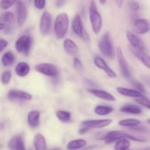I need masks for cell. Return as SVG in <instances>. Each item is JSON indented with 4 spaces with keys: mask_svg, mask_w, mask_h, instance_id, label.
<instances>
[{
    "mask_svg": "<svg viewBox=\"0 0 150 150\" xmlns=\"http://www.w3.org/2000/svg\"><path fill=\"white\" fill-rule=\"evenodd\" d=\"M136 102H137L139 104L144 106V107H146L147 109H150V103L149 98L146 96H142L140 98H136Z\"/></svg>",
    "mask_w": 150,
    "mask_h": 150,
    "instance_id": "e575fe53",
    "label": "cell"
},
{
    "mask_svg": "<svg viewBox=\"0 0 150 150\" xmlns=\"http://www.w3.org/2000/svg\"><path fill=\"white\" fill-rule=\"evenodd\" d=\"M133 28L137 34L144 35L147 33L149 30V21L146 19H136L133 23Z\"/></svg>",
    "mask_w": 150,
    "mask_h": 150,
    "instance_id": "9a60e30c",
    "label": "cell"
},
{
    "mask_svg": "<svg viewBox=\"0 0 150 150\" xmlns=\"http://www.w3.org/2000/svg\"><path fill=\"white\" fill-rule=\"evenodd\" d=\"M116 55H117V61H118L119 67H120V72L122 75L126 79H131V74H130V68H129L128 63L127 60L125 59L124 54H123L122 49L120 46H118L116 50Z\"/></svg>",
    "mask_w": 150,
    "mask_h": 150,
    "instance_id": "5b68a950",
    "label": "cell"
},
{
    "mask_svg": "<svg viewBox=\"0 0 150 150\" xmlns=\"http://www.w3.org/2000/svg\"><path fill=\"white\" fill-rule=\"evenodd\" d=\"M12 78V74L10 71H5L1 75V82L3 85H7L10 83Z\"/></svg>",
    "mask_w": 150,
    "mask_h": 150,
    "instance_id": "d6a6232c",
    "label": "cell"
},
{
    "mask_svg": "<svg viewBox=\"0 0 150 150\" xmlns=\"http://www.w3.org/2000/svg\"><path fill=\"white\" fill-rule=\"evenodd\" d=\"M94 63L95 66L98 68V69H101V70L104 71L107 75L111 78H115L117 76V74L115 71L112 70L109 66H108L107 63L103 58H102L100 56H97L94 59Z\"/></svg>",
    "mask_w": 150,
    "mask_h": 150,
    "instance_id": "4fadbf2b",
    "label": "cell"
},
{
    "mask_svg": "<svg viewBox=\"0 0 150 150\" xmlns=\"http://www.w3.org/2000/svg\"><path fill=\"white\" fill-rule=\"evenodd\" d=\"M69 28V17L67 13H60L56 18L54 30L57 39H62L67 35Z\"/></svg>",
    "mask_w": 150,
    "mask_h": 150,
    "instance_id": "7a4b0ae2",
    "label": "cell"
},
{
    "mask_svg": "<svg viewBox=\"0 0 150 150\" xmlns=\"http://www.w3.org/2000/svg\"><path fill=\"white\" fill-rule=\"evenodd\" d=\"M33 145L35 150H47L45 138L42 134H36L33 138Z\"/></svg>",
    "mask_w": 150,
    "mask_h": 150,
    "instance_id": "7402d4cb",
    "label": "cell"
},
{
    "mask_svg": "<svg viewBox=\"0 0 150 150\" xmlns=\"http://www.w3.org/2000/svg\"><path fill=\"white\" fill-rule=\"evenodd\" d=\"M89 17L92 30L95 35H98L102 30L103 19L100 13L97 8L95 0H90L89 7Z\"/></svg>",
    "mask_w": 150,
    "mask_h": 150,
    "instance_id": "6da1fadb",
    "label": "cell"
},
{
    "mask_svg": "<svg viewBox=\"0 0 150 150\" xmlns=\"http://www.w3.org/2000/svg\"><path fill=\"white\" fill-rule=\"evenodd\" d=\"M123 1H124V0H115L116 4H117V6L119 8H121V7H122Z\"/></svg>",
    "mask_w": 150,
    "mask_h": 150,
    "instance_id": "60d3db41",
    "label": "cell"
},
{
    "mask_svg": "<svg viewBox=\"0 0 150 150\" xmlns=\"http://www.w3.org/2000/svg\"><path fill=\"white\" fill-rule=\"evenodd\" d=\"M117 91L119 94L125 96L132 97V98H140V97L144 96V94L141 93L140 91L131 88H124V87H117Z\"/></svg>",
    "mask_w": 150,
    "mask_h": 150,
    "instance_id": "d6986e66",
    "label": "cell"
},
{
    "mask_svg": "<svg viewBox=\"0 0 150 150\" xmlns=\"http://www.w3.org/2000/svg\"><path fill=\"white\" fill-rule=\"evenodd\" d=\"M120 111L122 112V113L139 115L140 113H142V110L140 107H139L138 105H136V104H125L124 106H122L120 108Z\"/></svg>",
    "mask_w": 150,
    "mask_h": 150,
    "instance_id": "cb8c5ba5",
    "label": "cell"
},
{
    "mask_svg": "<svg viewBox=\"0 0 150 150\" xmlns=\"http://www.w3.org/2000/svg\"><path fill=\"white\" fill-rule=\"evenodd\" d=\"M57 119L63 123L69 122L71 119V113L66 110H57L56 113Z\"/></svg>",
    "mask_w": 150,
    "mask_h": 150,
    "instance_id": "f546056e",
    "label": "cell"
},
{
    "mask_svg": "<svg viewBox=\"0 0 150 150\" xmlns=\"http://www.w3.org/2000/svg\"><path fill=\"white\" fill-rule=\"evenodd\" d=\"M121 138H127L131 141H137V142H146V140L144 138H137L136 136L131 135L130 134L127 133L125 132L120 130H112L109 131L107 134H105L103 138V140L105 141L106 144H111L112 143L115 142L117 140H120Z\"/></svg>",
    "mask_w": 150,
    "mask_h": 150,
    "instance_id": "3957f363",
    "label": "cell"
},
{
    "mask_svg": "<svg viewBox=\"0 0 150 150\" xmlns=\"http://www.w3.org/2000/svg\"><path fill=\"white\" fill-rule=\"evenodd\" d=\"M15 72L18 76H26L30 72V66L26 62H20L16 65Z\"/></svg>",
    "mask_w": 150,
    "mask_h": 150,
    "instance_id": "603a6c76",
    "label": "cell"
},
{
    "mask_svg": "<svg viewBox=\"0 0 150 150\" xmlns=\"http://www.w3.org/2000/svg\"><path fill=\"white\" fill-rule=\"evenodd\" d=\"M133 85H134V86L136 88L137 91H140V92L142 93V94H144V93L146 92L144 86L143 84L141 83L140 82H139V81H133Z\"/></svg>",
    "mask_w": 150,
    "mask_h": 150,
    "instance_id": "8d00e7d4",
    "label": "cell"
},
{
    "mask_svg": "<svg viewBox=\"0 0 150 150\" xmlns=\"http://www.w3.org/2000/svg\"><path fill=\"white\" fill-rule=\"evenodd\" d=\"M73 68L79 72H82L84 70V66L81 60L76 57H74L73 59Z\"/></svg>",
    "mask_w": 150,
    "mask_h": 150,
    "instance_id": "1f68e13d",
    "label": "cell"
},
{
    "mask_svg": "<svg viewBox=\"0 0 150 150\" xmlns=\"http://www.w3.org/2000/svg\"><path fill=\"white\" fill-rule=\"evenodd\" d=\"M140 124L141 121L136 119H122V120H120L119 121V125H120V126L131 128L139 126Z\"/></svg>",
    "mask_w": 150,
    "mask_h": 150,
    "instance_id": "83f0119b",
    "label": "cell"
},
{
    "mask_svg": "<svg viewBox=\"0 0 150 150\" xmlns=\"http://www.w3.org/2000/svg\"><path fill=\"white\" fill-rule=\"evenodd\" d=\"M89 129H88V128L84 127V126H83V127H82L81 129L80 130H79V133L81 134V135H83V134H84L85 132H87V131L89 130Z\"/></svg>",
    "mask_w": 150,
    "mask_h": 150,
    "instance_id": "b9f144b4",
    "label": "cell"
},
{
    "mask_svg": "<svg viewBox=\"0 0 150 150\" xmlns=\"http://www.w3.org/2000/svg\"><path fill=\"white\" fill-rule=\"evenodd\" d=\"M7 98L10 100H23V101H29L32 99V94L24 91L20 90L12 89L7 93Z\"/></svg>",
    "mask_w": 150,
    "mask_h": 150,
    "instance_id": "7c38bea8",
    "label": "cell"
},
{
    "mask_svg": "<svg viewBox=\"0 0 150 150\" xmlns=\"http://www.w3.org/2000/svg\"><path fill=\"white\" fill-rule=\"evenodd\" d=\"M86 146V141L84 139H76L70 141L67 145L68 150H78Z\"/></svg>",
    "mask_w": 150,
    "mask_h": 150,
    "instance_id": "d4e9b609",
    "label": "cell"
},
{
    "mask_svg": "<svg viewBox=\"0 0 150 150\" xmlns=\"http://www.w3.org/2000/svg\"><path fill=\"white\" fill-rule=\"evenodd\" d=\"M63 48L64 51L69 55L76 57V54L79 53V47L76 42L70 38H66L63 42Z\"/></svg>",
    "mask_w": 150,
    "mask_h": 150,
    "instance_id": "ac0fdd59",
    "label": "cell"
},
{
    "mask_svg": "<svg viewBox=\"0 0 150 150\" xmlns=\"http://www.w3.org/2000/svg\"><path fill=\"white\" fill-rule=\"evenodd\" d=\"M98 47L103 56L108 58L112 59L115 56L114 46H113L112 41H111L110 34L108 32H105L100 40Z\"/></svg>",
    "mask_w": 150,
    "mask_h": 150,
    "instance_id": "277c9868",
    "label": "cell"
},
{
    "mask_svg": "<svg viewBox=\"0 0 150 150\" xmlns=\"http://www.w3.org/2000/svg\"><path fill=\"white\" fill-rule=\"evenodd\" d=\"M16 11H17V23L21 27L27 19V10L24 3L21 0H16Z\"/></svg>",
    "mask_w": 150,
    "mask_h": 150,
    "instance_id": "8fae6325",
    "label": "cell"
},
{
    "mask_svg": "<svg viewBox=\"0 0 150 150\" xmlns=\"http://www.w3.org/2000/svg\"><path fill=\"white\" fill-rule=\"evenodd\" d=\"M128 5L129 8L131 10H133V11H138L140 9V5L136 1H130Z\"/></svg>",
    "mask_w": 150,
    "mask_h": 150,
    "instance_id": "74e56055",
    "label": "cell"
},
{
    "mask_svg": "<svg viewBox=\"0 0 150 150\" xmlns=\"http://www.w3.org/2000/svg\"><path fill=\"white\" fill-rule=\"evenodd\" d=\"M14 19V15L12 12L7 11L0 16V21L1 23H10Z\"/></svg>",
    "mask_w": 150,
    "mask_h": 150,
    "instance_id": "4dcf8cb0",
    "label": "cell"
},
{
    "mask_svg": "<svg viewBox=\"0 0 150 150\" xmlns=\"http://www.w3.org/2000/svg\"><path fill=\"white\" fill-rule=\"evenodd\" d=\"M115 142L114 150H127L130 149V145H131L130 140L127 138H121L120 140H117Z\"/></svg>",
    "mask_w": 150,
    "mask_h": 150,
    "instance_id": "4316f807",
    "label": "cell"
},
{
    "mask_svg": "<svg viewBox=\"0 0 150 150\" xmlns=\"http://www.w3.org/2000/svg\"><path fill=\"white\" fill-rule=\"evenodd\" d=\"M35 70L45 76H51V77L57 76L59 74V71L57 66H54V64L48 63H40V64L37 65L35 66Z\"/></svg>",
    "mask_w": 150,
    "mask_h": 150,
    "instance_id": "9c48e42d",
    "label": "cell"
},
{
    "mask_svg": "<svg viewBox=\"0 0 150 150\" xmlns=\"http://www.w3.org/2000/svg\"><path fill=\"white\" fill-rule=\"evenodd\" d=\"M94 111L98 116H106L112 113L113 107L108 105H98L95 107Z\"/></svg>",
    "mask_w": 150,
    "mask_h": 150,
    "instance_id": "f1b7e54d",
    "label": "cell"
},
{
    "mask_svg": "<svg viewBox=\"0 0 150 150\" xmlns=\"http://www.w3.org/2000/svg\"><path fill=\"white\" fill-rule=\"evenodd\" d=\"M66 2V0H57V2H56V4H57V7L60 8L61 7H62L64 4V3Z\"/></svg>",
    "mask_w": 150,
    "mask_h": 150,
    "instance_id": "ab89813d",
    "label": "cell"
},
{
    "mask_svg": "<svg viewBox=\"0 0 150 150\" xmlns=\"http://www.w3.org/2000/svg\"><path fill=\"white\" fill-rule=\"evenodd\" d=\"M88 91L95 96L100 99L105 100L107 101H115L116 98L111 94L108 93V91H103V90L95 89V88H89Z\"/></svg>",
    "mask_w": 150,
    "mask_h": 150,
    "instance_id": "e0dca14e",
    "label": "cell"
},
{
    "mask_svg": "<svg viewBox=\"0 0 150 150\" xmlns=\"http://www.w3.org/2000/svg\"><path fill=\"white\" fill-rule=\"evenodd\" d=\"M72 29L73 32L76 34L77 36L80 37L82 39L86 41L88 38L87 32L85 31L84 26H83V21L81 17L79 14H76L72 20Z\"/></svg>",
    "mask_w": 150,
    "mask_h": 150,
    "instance_id": "52a82bcc",
    "label": "cell"
},
{
    "mask_svg": "<svg viewBox=\"0 0 150 150\" xmlns=\"http://www.w3.org/2000/svg\"><path fill=\"white\" fill-rule=\"evenodd\" d=\"M52 18L49 12L45 11L42 13L40 21V32L42 35H47L49 34L51 29Z\"/></svg>",
    "mask_w": 150,
    "mask_h": 150,
    "instance_id": "30bf717a",
    "label": "cell"
},
{
    "mask_svg": "<svg viewBox=\"0 0 150 150\" xmlns=\"http://www.w3.org/2000/svg\"><path fill=\"white\" fill-rule=\"evenodd\" d=\"M40 113L38 110H31L27 116V122L31 128H36L40 124Z\"/></svg>",
    "mask_w": 150,
    "mask_h": 150,
    "instance_id": "44dd1931",
    "label": "cell"
},
{
    "mask_svg": "<svg viewBox=\"0 0 150 150\" xmlns=\"http://www.w3.org/2000/svg\"><path fill=\"white\" fill-rule=\"evenodd\" d=\"M15 60H16V57L11 51H7V52L4 53L1 58V63L3 66H6V67L12 66L14 63Z\"/></svg>",
    "mask_w": 150,
    "mask_h": 150,
    "instance_id": "484cf974",
    "label": "cell"
},
{
    "mask_svg": "<svg viewBox=\"0 0 150 150\" xmlns=\"http://www.w3.org/2000/svg\"><path fill=\"white\" fill-rule=\"evenodd\" d=\"M4 28V24L3 23H0V30H2Z\"/></svg>",
    "mask_w": 150,
    "mask_h": 150,
    "instance_id": "ee69618b",
    "label": "cell"
},
{
    "mask_svg": "<svg viewBox=\"0 0 150 150\" xmlns=\"http://www.w3.org/2000/svg\"><path fill=\"white\" fill-rule=\"evenodd\" d=\"M132 52L134 54V55L146 66V68L149 69L150 67V57L148 53L146 52V50L142 49H132Z\"/></svg>",
    "mask_w": 150,
    "mask_h": 150,
    "instance_id": "ffe728a7",
    "label": "cell"
},
{
    "mask_svg": "<svg viewBox=\"0 0 150 150\" xmlns=\"http://www.w3.org/2000/svg\"><path fill=\"white\" fill-rule=\"evenodd\" d=\"M10 150H26L23 138L21 135H15L8 142Z\"/></svg>",
    "mask_w": 150,
    "mask_h": 150,
    "instance_id": "2e32d148",
    "label": "cell"
},
{
    "mask_svg": "<svg viewBox=\"0 0 150 150\" xmlns=\"http://www.w3.org/2000/svg\"><path fill=\"white\" fill-rule=\"evenodd\" d=\"M32 39L29 35H23L19 37L15 43V48L16 51L25 55L28 54L32 49Z\"/></svg>",
    "mask_w": 150,
    "mask_h": 150,
    "instance_id": "8992f818",
    "label": "cell"
},
{
    "mask_svg": "<svg viewBox=\"0 0 150 150\" xmlns=\"http://www.w3.org/2000/svg\"><path fill=\"white\" fill-rule=\"evenodd\" d=\"M7 44H8V42L6 40L0 38V52L5 49L6 47L7 46Z\"/></svg>",
    "mask_w": 150,
    "mask_h": 150,
    "instance_id": "f35d334b",
    "label": "cell"
},
{
    "mask_svg": "<svg viewBox=\"0 0 150 150\" xmlns=\"http://www.w3.org/2000/svg\"><path fill=\"white\" fill-rule=\"evenodd\" d=\"M51 150H61V149L60 148H55V149H52Z\"/></svg>",
    "mask_w": 150,
    "mask_h": 150,
    "instance_id": "f6af8a7d",
    "label": "cell"
},
{
    "mask_svg": "<svg viewBox=\"0 0 150 150\" xmlns=\"http://www.w3.org/2000/svg\"><path fill=\"white\" fill-rule=\"evenodd\" d=\"M106 1H107V0H99V2L101 5H104V4L106 3Z\"/></svg>",
    "mask_w": 150,
    "mask_h": 150,
    "instance_id": "7bdbcfd3",
    "label": "cell"
},
{
    "mask_svg": "<svg viewBox=\"0 0 150 150\" xmlns=\"http://www.w3.org/2000/svg\"><path fill=\"white\" fill-rule=\"evenodd\" d=\"M126 37L128 41L129 44H130L133 49H142V50H146V46H145L144 44L143 41L136 35V34L133 33V32L127 31L126 32Z\"/></svg>",
    "mask_w": 150,
    "mask_h": 150,
    "instance_id": "5bb4252c",
    "label": "cell"
},
{
    "mask_svg": "<svg viewBox=\"0 0 150 150\" xmlns=\"http://www.w3.org/2000/svg\"><path fill=\"white\" fill-rule=\"evenodd\" d=\"M45 0H34V5L38 10H42L45 7Z\"/></svg>",
    "mask_w": 150,
    "mask_h": 150,
    "instance_id": "d590c367",
    "label": "cell"
},
{
    "mask_svg": "<svg viewBox=\"0 0 150 150\" xmlns=\"http://www.w3.org/2000/svg\"><path fill=\"white\" fill-rule=\"evenodd\" d=\"M127 150H131V149H127Z\"/></svg>",
    "mask_w": 150,
    "mask_h": 150,
    "instance_id": "bcb514c9",
    "label": "cell"
},
{
    "mask_svg": "<svg viewBox=\"0 0 150 150\" xmlns=\"http://www.w3.org/2000/svg\"><path fill=\"white\" fill-rule=\"evenodd\" d=\"M16 0H1L0 1V8L1 10H8L14 4Z\"/></svg>",
    "mask_w": 150,
    "mask_h": 150,
    "instance_id": "836d02e7",
    "label": "cell"
},
{
    "mask_svg": "<svg viewBox=\"0 0 150 150\" xmlns=\"http://www.w3.org/2000/svg\"><path fill=\"white\" fill-rule=\"evenodd\" d=\"M113 121L109 119H88L82 121L81 124L88 129H98V128H104L108 126L112 123Z\"/></svg>",
    "mask_w": 150,
    "mask_h": 150,
    "instance_id": "ba28073f",
    "label": "cell"
}]
</instances>
